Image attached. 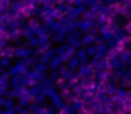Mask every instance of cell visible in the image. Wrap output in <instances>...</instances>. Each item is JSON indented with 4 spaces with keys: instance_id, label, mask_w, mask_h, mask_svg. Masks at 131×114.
Instances as JSON below:
<instances>
[{
    "instance_id": "1",
    "label": "cell",
    "mask_w": 131,
    "mask_h": 114,
    "mask_svg": "<svg viewBox=\"0 0 131 114\" xmlns=\"http://www.w3.org/2000/svg\"><path fill=\"white\" fill-rule=\"evenodd\" d=\"M108 90V82L107 81H102L100 85H99V91H107Z\"/></svg>"
},
{
    "instance_id": "2",
    "label": "cell",
    "mask_w": 131,
    "mask_h": 114,
    "mask_svg": "<svg viewBox=\"0 0 131 114\" xmlns=\"http://www.w3.org/2000/svg\"><path fill=\"white\" fill-rule=\"evenodd\" d=\"M30 12H31V9H30V7H28V5H27V7L21 8V13H22L25 17H28V16H30Z\"/></svg>"
},
{
    "instance_id": "3",
    "label": "cell",
    "mask_w": 131,
    "mask_h": 114,
    "mask_svg": "<svg viewBox=\"0 0 131 114\" xmlns=\"http://www.w3.org/2000/svg\"><path fill=\"white\" fill-rule=\"evenodd\" d=\"M125 49V42L121 40V41H118L117 42V46H116V51H122Z\"/></svg>"
},
{
    "instance_id": "4",
    "label": "cell",
    "mask_w": 131,
    "mask_h": 114,
    "mask_svg": "<svg viewBox=\"0 0 131 114\" xmlns=\"http://www.w3.org/2000/svg\"><path fill=\"white\" fill-rule=\"evenodd\" d=\"M8 37H9V35H8L5 31L0 30V40H5V39H8Z\"/></svg>"
},
{
    "instance_id": "5",
    "label": "cell",
    "mask_w": 131,
    "mask_h": 114,
    "mask_svg": "<svg viewBox=\"0 0 131 114\" xmlns=\"http://www.w3.org/2000/svg\"><path fill=\"white\" fill-rule=\"evenodd\" d=\"M116 53H117L116 49H114V50H111V51L108 53V58H109V59H113L114 56H116Z\"/></svg>"
},
{
    "instance_id": "6",
    "label": "cell",
    "mask_w": 131,
    "mask_h": 114,
    "mask_svg": "<svg viewBox=\"0 0 131 114\" xmlns=\"http://www.w3.org/2000/svg\"><path fill=\"white\" fill-rule=\"evenodd\" d=\"M62 16H63V14H62L60 10H58V9L54 10V17H55V18H62Z\"/></svg>"
},
{
    "instance_id": "7",
    "label": "cell",
    "mask_w": 131,
    "mask_h": 114,
    "mask_svg": "<svg viewBox=\"0 0 131 114\" xmlns=\"http://www.w3.org/2000/svg\"><path fill=\"white\" fill-rule=\"evenodd\" d=\"M30 24H31V27H34V28H35V27H37L39 22H37V21H31V23H30Z\"/></svg>"
},
{
    "instance_id": "8",
    "label": "cell",
    "mask_w": 131,
    "mask_h": 114,
    "mask_svg": "<svg viewBox=\"0 0 131 114\" xmlns=\"http://www.w3.org/2000/svg\"><path fill=\"white\" fill-rule=\"evenodd\" d=\"M122 41H123V42L126 44V42H128V41H130V37H125V39H123Z\"/></svg>"
},
{
    "instance_id": "9",
    "label": "cell",
    "mask_w": 131,
    "mask_h": 114,
    "mask_svg": "<svg viewBox=\"0 0 131 114\" xmlns=\"http://www.w3.org/2000/svg\"><path fill=\"white\" fill-rule=\"evenodd\" d=\"M86 97H93V92H90V91H89V92L86 94Z\"/></svg>"
},
{
    "instance_id": "10",
    "label": "cell",
    "mask_w": 131,
    "mask_h": 114,
    "mask_svg": "<svg viewBox=\"0 0 131 114\" xmlns=\"http://www.w3.org/2000/svg\"><path fill=\"white\" fill-rule=\"evenodd\" d=\"M48 17H49V13L45 12V13H44V18H48Z\"/></svg>"
},
{
    "instance_id": "11",
    "label": "cell",
    "mask_w": 131,
    "mask_h": 114,
    "mask_svg": "<svg viewBox=\"0 0 131 114\" xmlns=\"http://www.w3.org/2000/svg\"><path fill=\"white\" fill-rule=\"evenodd\" d=\"M59 114H67V111H66V110H60Z\"/></svg>"
},
{
    "instance_id": "12",
    "label": "cell",
    "mask_w": 131,
    "mask_h": 114,
    "mask_svg": "<svg viewBox=\"0 0 131 114\" xmlns=\"http://www.w3.org/2000/svg\"><path fill=\"white\" fill-rule=\"evenodd\" d=\"M119 114H125V113H119Z\"/></svg>"
}]
</instances>
